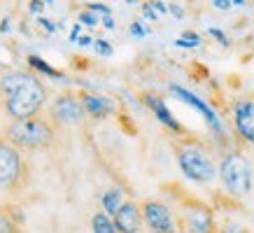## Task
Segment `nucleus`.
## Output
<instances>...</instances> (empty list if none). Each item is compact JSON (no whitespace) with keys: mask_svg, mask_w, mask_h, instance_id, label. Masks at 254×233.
Here are the masks:
<instances>
[{"mask_svg":"<svg viewBox=\"0 0 254 233\" xmlns=\"http://www.w3.org/2000/svg\"><path fill=\"white\" fill-rule=\"evenodd\" d=\"M233 128L245 142L254 145V93L233 105Z\"/></svg>","mask_w":254,"mask_h":233,"instance_id":"10","label":"nucleus"},{"mask_svg":"<svg viewBox=\"0 0 254 233\" xmlns=\"http://www.w3.org/2000/svg\"><path fill=\"white\" fill-rule=\"evenodd\" d=\"M168 12H173L175 16H182V14H185V12L180 9V5H168Z\"/></svg>","mask_w":254,"mask_h":233,"instance_id":"29","label":"nucleus"},{"mask_svg":"<svg viewBox=\"0 0 254 233\" xmlns=\"http://www.w3.org/2000/svg\"><path fill=\"white\" fill-rule=\"evenodd\" d=\"M103 26H105L108 31H112V28H115V19H112V16H103Z\"/></svg>","mask_w":254,"mask_h":233,"instance_id":"27","label":"nucleus"},{"mask_svg":"<svg viewBox=\"0 0 254 233\" xmlns=\"http://www.w3.org/2000/svg\"><path fill=\"white\" fill-rule=\"evenodd\" d=\"M47 115L54 119L56 124L61 126H82L84 124L86 115L84 105H82V98H79V93H72V91H63L59 93L52 105H49V112Z\"/></svg>","mask_w":254,"mask_h":233,"instance_id":"7","label":"nucleus"},{"mask_svg":"<svg viewBox=\"0 0 254 233\" xmlns=\"http://www.w3.org/2000/svg\"><path fill=\"white\" fill-rule=\"evenodd\" d=\"M47 98L49 89L38 72L7 70L0 75V110L12 121H23L42 115Z\"/></svg>","mask_w":254,"mask_h":233,"instance_id":"1","label":"nucleus"},{"mask_svg":"<svg viewBox=\"0 0 254 233\" xmlns=\"http://www.w3.org/2000/svg\"><path fill=\"white\" fill-rule=\"evenodd\" d=\"M2 138L16 149L26 152H45L52 149L61 138V126L56 124L49 115H38L23 121H9L5 126Z\"/></svg>","mask_w":254,"mask_h":233,"instance_id":"2","label":"nucleus"},{"mask_svg":"<svg viewBox=\"0 0 254 233\" xmlns=\"http://www.w3.org/2000/svg\"><path fill=\"white\" fill-rule=\"evenodd\" d=\"M0 233H21V219L14 210L0 208Z\"/></svg>","mask_w":254,"mask_h":233,"instance_id":"15","label":"nucleus"},{"mask_svg":"<svg viewBox=\"0 0 254 233\" xmlns=\"http://www.w3.org/2000/svg\"><path fill=\"white\" fill-rule=\"evenodd\" d=\"M112 222H115V226H117V231L119 233H142V229H145V219H142L140 201L128 198V201L119 208V212L112 217Z\"/></svg>","mask_w":254,"mask_h":233,"instance_id":"12","label":"nucleus"},{"mask_svg":"<svg viewBox=\"0 0 254 233\" xmlns=\"http://www.w3.org/2000/svg\"><path fill=\"white\" fill-rule=\"evenodd\" d=\"M26 61H28V65H31L35 72H42V75H47V77H52V79H63V72H61V70L52 68V65H49L45 58H40V56L31 54L28 58H26Z\"/></svg>","mask_w":254,"mask_h":233,"instance_id":"16","label":"nucleus"},{"mask_svg":"<svg viewBox=\"0 0 254 233\" xmlns=\"http://www.w3.org/2000/svg\"><path fill=\"white\" fill-rule=\"evenodd\" d=\"M138 98H140V103H142L145 108H149L152 112H154V116L161 121L163 126H166V128H168V131H173L175 135H187L185 126H182L175 116H173V112L166 108V101H163L156 91H142Z\"/></svg>","mask_w":254,"mask_h":233,"instance_id":"11","label":"nucleus"},{"mask_svg":"<svg viewBox=\"0 0 254 233\" xmlns=\"http://www.w3.org/2000/svg\"><path fill=\"white\" fill-rule=\"evenodd\" d=\"M217 175H219L224 191L231 198H245L252 191V166L240 149L224 152Z\"/></svg>","mask_w":254,"mask_h":233,"instance_id":"5","label":"nucleus"},{"mask_svg":"<svg viewBox=\"0 0 254 233\" xmlns=\"http://www.w3.org/2000/svg\"><path fill=\"white\" fill-rule=\"evenodd\" d=\"M82 105H84L86 115L93 119H108L117 112V103L108 96H100V93H91V91H82L79 93Z\"/></svg>","mask_w":254,"mask_h":233,"instance_id":"13","label":"nucleus"},{"mask_svg":"<svg viewBox=\"0 0 254 233\" xmlns=\"http://www.w3.org/2000/svg\"><path fill=\"white\" fill-rule=\"evenodd\" d=\"M208 33H210V35H212L215 40H219V45H222V47H229V38H226V35H224L219 28H210Z\"/></svg>","mask_w":254,"mask_h":233,"instance_id":"23","label":"nucleus"},{"mask_svg":"<svg viewBox=\"0 0 254 233\" xmlns=\"http://www.w3.org/2000/svg\"><path fill=\"white\" fill-rule=\"evenodd\" d=\"M126 201H128V198L124 194V189H119V186H112V189H108L105 194L100 196V205H103V210H105L108 217H115L117 212H119V208H122Z\"/></svg>","mask_w":254,"mask_h":233,"instance_id":"14","label":"nucleus"},{"mask_svg":"<svg viewBox=\"0 0 254 233\" xmlns=\"http://www.w3.org/2000/svg\"><path fill=\"white\" fill-rule=\"evenodd\" d=\"M77 42H79L82 47H89V45H91V38H89V35H79Z\"/></svg>","mask_w":254,"mask_h":233,"instance_id":"31","label":"nucleus"},{"mask_svg":"<svg viewBox=\"0 0 254 233\" xmlns=\"http://www.w3.org/2000/svg\"><path fill=\"white\" fill-rule=\"evenodd\" d=\"M217 233H250L245 224H240L236 219H224L222 224L217 226Z\"/></svg>","mask_w":254,"mask_h":233,"instance_id":"19","label":"nucleus"},{"mask_svg":"<svg viewBox=\"0 0 254 233\" xmlns=\"http://www.w3.org/2000/svg\"><path fill=\"white\" fill-rule=\"evenodd\" d=\"M170 147L175 152L177 166L185 173L187 179H191L196 184H210L217 177V163L210 147L203 140L193 135H180L170 142Z\"/></svg>","mask_w":254,"mask_h":233,"instance_id":"3","label":"nucleus"},{"mask_svg":"<svg viewBox=\"0 0 254 233\" xmlns=\"http://www.w3.org/2000/svg\"><path fill=\"white\" fill-rule=\"evenodd\" d=\"M93 47H96V52H98L100 56H112V52H115L108 40H96V42H93Z\"/></svg>","mask_w":254,"mask_h":233,"instance_id":"20","label":"nucleus"},{"mask_svg":"<svg viewBox=\"0 0 254 233\" xmlns=\"http://www.w3.org/2000/svg\"><path fill=\"white\" fill-rule=\"evenodd\" d=\"M233 2H229V0H212V7H217V9H229Z\"/></svg>","mask_w":254,"mask_h":233,"instance_id":"26","label":"nucleus"},{"mask_svg":"<svg viewBox=\"0 0 254 233\" xmlns=\"http://www.w3.org/2000/svg\"><path fill=\"white\" fill-rule=\"evenodd\" d=\"M79 21L86 23V26H98V14H93V12H89V9H84V12H79Z\"/></svg>","mask_w":254,"mask_h":233,"instance_id":"22","label":"nucleus"},{"mask_svg":"<svg viewBox=\"0 0 254 233\" xmlns=\"http://www.w3.org/2000/svg\"><path fill=\"white\" fill-rule=\"evenodd\" d=\"M170 93L175 96V98H180L182 103H187V105H191L193 110H198L200 115L205 116V124L210 126V131L215 133V138L219 140V142H224L226 140V131H224V124H222V119L217 116V112L212 108H210L205 101H200L196 93L191 91H187V89H182V86H177V84H170Z\"/></svg>","mask_w":254,"mask_h":233,"instance_id":"9","label":"nucleus"},{"mask_svg":"<svg viewBox=\"0 0 254 233\" xmlns=\"http://www.w3.org/2000/svg\"><path fill=\"white\" fill-rule=\"evenodd\" d=\"M152 7H156V12H168V5H166V2H152Z\"/></svg>","mask_w":254,"mask_h":233,"instance_id":"30","label":"nucleus"},{"mask_svg":"<svg viewBox=\"0 0 254 233\" xmlns=\"http://www.w3.org/2000/svg\"><path fill=\"white\" fill-rule=\"evenodd\" d=\"M175 224L177 233H217L219 226L215 219V210L191 196L180 198V205L175 210Z\"/></svg>","mask_w":254,"mask_h":233,"instance_id":"6","label":"nucleus"},{"mask_svg":"<svg viewBox=\"0 0 254 233\" xmlns=\"http://www.w3.org/2000/svg\"><path fill=\"white\" fill-rule=\"evenodd\" d=\"M142 14H145L147 19H152V21L156 19V12L152 9V2H145V5H142Z\"/></svg>","mask_w":254,"mask_h":233,"instance_id":"25","label":"nucleus"},{"mask_svg":"<svg viewBox=\"0 0 254 233\" xmlns=\"http://www.w3.org/2000/svg\"><path fill=\"white\" fill-rule=\"evenodd\" d=\"M142 208V219H145V229L149 233H177L175 215L173 210L159 198H145L140 201Z\"/></svg>","mask_w":254,"mask_h":233,"instance_id":"8","label":"nucleus"},{"mask_svg":"<svg viewBox=\"0 0 254 233\" xmlns=\"http://www.w3.org/2000/svg\"><path fill=\"white\" fill-rule=\"evenodd\" d=\"M40 26H45V28H47L49 33H54V31H56V26H54L52 21H47V19H40Z\"/></svg>","mask_w":254,"mask_h":233,"instance_id":"28","label":"nucleus"},{"mask_svg":"<svg viewBox=\"0 0 254 233\" xmlns=\"http://www.w3.org/2000/svg\"><path fill=\"white\" fill-rule=\"evenodd\" d=\"M31 184V161L21 149L0 138V189L7 194H21Z\"/></svg>","mask_w":254,"mask_h":233,"instance_id":"4","label":"nucleus"},{"mask_svg":"<svg viewBox=\"0 0 254 233\" xmlns=\"http://www.w3.org/2000/svg\"><path fill=\"white\" fill-rule=\"evenodd\" d=\"M31 12H42V2H31Z\"/></svg>","mask_w":254,"mask_h":233,"instance_id":"32","label":"nucleus"},{"mask_svg":"<svg viewBox=\"0 0 254 233\" xmlns=\"http://www.w3.org/2000/svg\"><path fill=\"white\" fill-rule=\"evenodd\" d=\"M177 47H182V49H193V47H200V35L193 31H185L182 33V38L175 40Z\"/></svg>","mask_w":254,"mask_h":233,"instance_id":"18","label":"nucleus"},{"mask_svg":"<svg viewBox=\"0 0 254 233\" xmlns=\"http://www.w3.org/2000/svg\"><path fill=\"white\" fill-rule=\"evenodd\" d=\"M86 9H89V12H93V14L112 16V9H110L108 5H103V2H91V5H86Z\"/></svg>","mask_w":254,"mask_h":233,"instance_id":"21","label":"nucleus"},{"mask_svg":"<svg viewBox=\"0 0 254 233\" xmlns=\"http://www.w3.org/2000/svg\"><path fill=\"white\" fill-rule=\"evenodd\" d=\"M91 231L93 233H119L117 231L112 217H108L105 212H93L91 217Z\"/></svg>","mask_w":254,"mask_h":233,"instance_id":"17","label":"nucleus"},{"mask_svg":"<svg viewBox=\"0 0 254 233\" xmlns=\"http://www.w3.org/2000/svg\"><path fill=\"white\" fill-rule=\"evenodd\" d=\"M145 28H142V23H140V21H135V23H133V26H131V35H133V38H145Z\"/></svg>","mask_w":254,"mask_h":233,"instance_id":"24","label":"nucleus"}]
</instances>
